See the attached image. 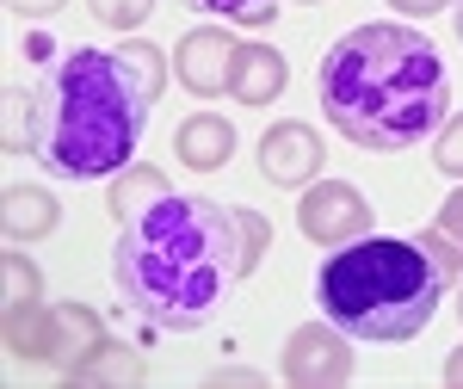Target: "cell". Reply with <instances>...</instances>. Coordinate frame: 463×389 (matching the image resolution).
I'll return each mask as SVG.
<instances>
[{
  "mask_svg": "<svg viewBox=\"0 0 463 389\" xmlns=\"http://www.w3.org/2000/svg\"><path fill=\"white\" fill-rule=\"evenodd\" d=\"M266 242H272V229L260 216H235L211 198L167 192L118 229L111 284L143 321L167 327V334H192V327L216 321V309L253 272Z\"/></svg>",
  "mask_w": 463,
  "mask_h": 389,
  "instance_id": "6da1fadb",
  "label": "cell"
},
{
  "mask_svg": "<svg viewBox=\"0 0 463 389\" xmlns=\"http://www.w3.org/2000/svg\"><path fill=\"white\" fill-rule=\"evenodd\" d=\"M321 111L358 148H414L451 118V69L414 25H358L321 56Z\"/></svg>",
  "mask_w": 463,
  "mask_h": 389,
  "instance_id": "7a4b0ae2",
  "label": "cell"
},
{
  "mask_svg": "<svg viewBox=\"0 0 463 389\" xmlns=\"http://www.w3.org/2000/svg\"><path fill=\"white\" fill-rule=\"evenodd\" d=\"M161 50H69L37 93V161L62 179H106L130 167L161 93Z\"/></svg>",
  "mask_w": 463,
  "mask_h": 389,
  "instance_id": "3957f363",
  "label": "cell"
},
{
  "mask_svg": "<svg viewBox=\"0 0 463 389\" xmlns=\"http://www.w3.org/2000/svg\"><path fill=\"white\" fill-rule=\"evenodd\" d=\"M463 266V248L451 235H358L340 253H327L316 272V303L334 327L358 340H414L432 321L451 272Z\"/></svg>",
  "mask_w": 463,
  "mask_h": 389,
  "instance_id": "277c9868",
  "label": "cell"
},
{
  "mask_svg": "<svg viewBox=\"0 0 463 389\" xmlns=\"http://www.w3.org/2000/svg\"><path fill=\"white\" fill-rule=\"evenodd\" d=\"M297 223H303V235H309V242L340 248V242H358V235L371 229V204L358 198L353 185H316V192H303Z\"/></svg>",
  "mask_w": 463,
  "mask_h": 389,
  "instance_id": "5b68a950",
  "label": "cell"
},
{
  "mask_svg": "<svg viewBox=\"0 0 463 389\" xmlns=\"http://www.w3.org/2000/svg\"><path fill=\"white\" fill-rule=\"evenodd\" d=\"M321 155L327 148H321V137L309 124H279L260 142V174L272 179V185H303V179H316Z\"/></svg>",
  "mask_w": 463,
  "mask_h": 389,
  "instance_id": "8992f818",
  "label": "cell"
},
{
  "mask_svg": "<svg viewBox=\"0 0 463 389\" xmlns=\"http://www.w3.org/2000/svg\"><path fill=\"white\" fill-rule=\"evenodd\" d=\"M235 37H222V32H192L185 43H179V56H174V69L179 81L192 87V93H216V87H235Z\"/></svg>",
  "mask_w": 463,
  "mask_h": 389,
  "instance_id": "52a82bcc",
  "label": "cell"
},
{
  "mask_svg": "<svg viewBox=\"0 0 463 389\" xmlns=\"http://www.w3.org/2000/svg\"><path fill=\"white\" fill-rule=\"evenodd\" d=\"M285 371H290V384H340V377L353 371V358H346V346H340L334 334L303 327V334L290 340V353H285Z\"/></svg>",
  "mask_w": 463,
  "mask_h": 389,
  "instance_id": "ba28073f",
  "label": "cell"
},
{
  "mask_svg": "<svg viewBox=\"0 0 463 389\" xmlns=\"http://www.w3.org/2000/svg\"><path fill=\"white\" fill-rule=\"evenodd\" d=\"M229 148H235V130H229L222 118H192V124H179V161L198 167V174L222 167Z\"/></svg>",
  "mask_w": 463,
  "mask_h": 389,
  "instance_id": "9c48e42d",
  "label": "cell"
},
{
  "mask_svg": "<svg viewBox=\"0 0 463 389\" xmlns=\"http://www.w3.org/2000/svg\"><path fill=\"white\" fill-rule=\"evenodd\" d=\"M235 93H241L248 106L279 100V93H285V56H279V50H241V56H235Z\"/></svg>",
  "mask_w": 463,
  "mask_h": 389,
  "instance_id": "30bf717a",
  "label": "cell"
},
{
  "mask_svg": "<svg viewBox=\"0 0 463 389\" xmlns=\"http://www.w3.org/2000/svg\"><path fill=\"white\" fill-rule=\"evenodd\" d=\"M56 229V204H50V192H37V185H13L6 192V235L13 242H32V235H50Z\"/></svg>",
  "mask_w": 463,
  "mask_h": 389,
  "instance_id": "8fae6325",
  "label": "cell"
},
{
  "mask_svg": "<svg viewBox=\"0 0 463 389\" xmlns=\"http://www.w3.org/2000/svg\"><path fill=\"white\" fill-rule=\"evenodd\" d=\"M155 198H167V179L161 174H148V167H137V174H124L118 185H111V198H106V211L118 216V223H130V216H143Z\"/></svg>",
  "mask_w": 463,
  "mask_h": 389,
  "instance_id": "7c38bea8",
  "label": "cell"
},
{
  "mask_svg": "<svg viewBox=\"0 0 463 389\" xmlns=\"http://www.w3.org/2000/svg\"><path fill=\"white\" fill-rule=\"evenodd\" d=\"M99 353V321L69 309V316H56V358L62 365H87V358Z\"/></svg>",
  "mask_w": 463,
  "mask_h": 389,
  "instance_id": "4fadbf2b",
  "label": "cell"
},
{
  "mask_svg": "<svg viewBox=\"0 0 463 389\" xmlns=\"http://www.w3.org/2000/svg\"><path fill=\"white\" fill-rule=\"evenodd\" d=\"M198 6H211L222 19H241V25H266L279 13V0H198Z\"/></svg>",
  "mask_w": 463,
  "mask_h": 389,
  "instance_id": "5bb4252c",
  "label": "cell"
},
{
  "mask_svg": "<svg viewBox=\"0 0 463 389\" xmlns=\"http://www.w3.org/2000/svg\"><path fill=\"white\" fill-rule=\"evenodd\" d=\"M87 6H93V19H99V25H118V32L148 19V0H87Z\"/></svg>",
  "mask_w": 463,
  "mask_h": 389,
  "instance_id": "9a60e30c",
  "label": "cell"
},
{
  "mask_svg": "<svg viewBox=\"0 0 463 389\" xmlns=\"http://www.w3.org/2000/svg\"><path fill=\"white\" fill-rule=\"evenodd\" d=\"M37 297V272L19 260V253H6V303L19 309V303H32Z\"/></svg>",
  "mask_w": 463,
  "mask_h": 389,
  "instance_id": "2e32d148",
  "label": "cell"
},
{
  "mask_svg": "<svg viewBox=\"0 0 463 389\" xmlns=\"http://www.w3.org/2000/svg\"><path fill=\"white\" fill-rule=\"evenodd\" d=\"M432 161H439L451 179H463V118H458V124H445V137H439V155H432Z\"/></svg>",
  "mask_w": 463,
  "mask_h": 389,
  "instance_id": "e0dca14e",
  "label": "cell"
},
{
  "mask_svg": "<svg viewBox=\"0 0 463 389\" xmlns=\"http://www.w3.org/2000/svg\"><path fill=\"white\" fill-rule=\"evenodd\" d=\"M99 377H124V384H137L143 365H137V358H118V365H80V384H99Z\"/></svg>",
  "mask_w": 463,
  "mask_h": 389,
  "instance_id": "ac0fdd59",
  "label": "cell"
},
{
  "mask_svg": "<svg viewBox=\"0 0 463 389\" xmlns=\"http://www.w3.org/2000/svg\"><path fill=\"white\" fill-rule=\"evenodd\" d=\"M439 235H451V242H463V192L445 204V216H439Z\"/></svg>",
  "mask_w": 463,
  "mask_h": 389,
  "instance_id": "d6986e66",
  "label": "cell"
},
{
  "mask_svg": "<svg viewBox=\"0 0 463 389\" xmlns=\"http://www.w3.org/2000/svg\"><path fill=\"white\" fill-rule=\"evenodd\" d=\"M6 6H13V13H32V19H37V13H56L62 0H6Z\"/></svg>",
  "mask_w": 463,
  "mask_h": 389,
  "instance_id": "ffe728a7",
  "label": "cell"
},
{
  "mask_svg": "<svg viewBox=\"0 0 463 389\" xmlns=\"http://www.w3.org/2000/svg\"><path fill=\"white\" fill-rule=\"evenodd\" d=\"M390 6H402V13H432V6H445V0H390Z\"/></svg>",
  "mask_w": 463,
  "mask_h": 389,
  "instance_id": "44dd1931",
  "label": "cell"
},
{
  "mask_svg": "<svg viewBox=\"0 0 463 389\" xmlns=\"http://www.w3.org/2000/svg\"><path fill=\"white\" fill-rule=\"evenodd\" d=\"M445 384H463V353L451 358V365H445Z\"/></svg>",
  "mask_w": 463,
  "mask_h": 389,
  "instance_id": "7402d4cb",
  "label": "cell"
},
{
  "mask_svg": "<svg viewBox=\"0 0 463 389\" xmlns=\"http://www.w3.org/2000/svg\"><path fill=\"white\" fill-rule=\"evenodd\" d=\"M458 32H463V13H458Z\"/></svg>",
  "mask_w": 463,
  "mask_h": 389,
  "instance_id": "603a6c76",
  "label": "cell"
},
{
  "mask_svg": "<svg viewBox=\"0 0 463 389\" xmlns=\"http://www.w3.org/2000/svg\"><path fill=\"white\" fill-rule=\"evenodd\" d=\"M458 309H463V303H458Z\"/></svg>",
  "mask_w": 463,
  "mask_h": 389,
  "instance_id": "cb8c5ba5",
  "label": "cell"
}]
</instances>
